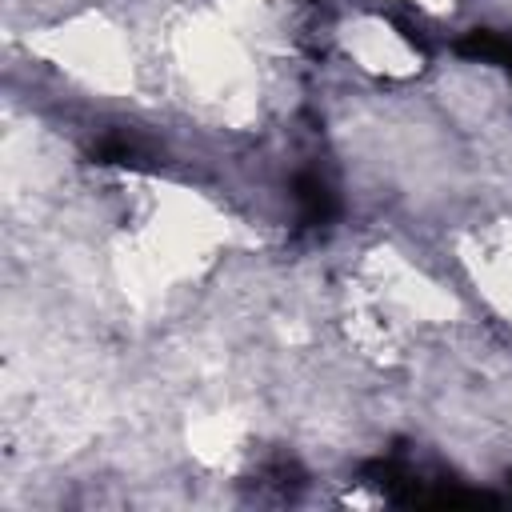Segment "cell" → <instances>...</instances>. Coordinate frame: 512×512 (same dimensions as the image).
<instances>
[{
  "instance_id": "1",
  "label": "cell",
  "mask_w": 512,
  "mask_h": 512,
  "mask_svg": "<svg viewBox=\"0 0 512 512\" xmlns=\"http://www.w3.org/2000/svg\"><path fill=\"white\" fill-rule=\"evenodd\" d=\"M164 68L176 96L204 120L240 128L260 112L256 48L236 36L216 12L184 16L168 28Z\"/></svg>"
},
{
  "instance_id": "2",
  "label": "cell",
  "mask_w": 512,
  "mask_h": 512,
  "mask_svg": "<svg viewBox=\"0 0 512 512\" xmlns=\"http://www.w3.org/2000/svg\"><path fill=\"white\" fill-rule=\"evenodd\" d=\"M36 52H44L76 84L104 92V96H120L136 84V52L124 36V28L116 20H108L104 12L72 16L64 24L48 28L40 36Z\"/></svg>"
},
{
  "instance_id": "3",
  "label": "cell",
  "mask_w": 512,
  "mask_h": 512,
  "mask_svg": "<svg viewBox=\"0 0 512 512\" xmlns=\"http://www.w3.org/2000/svg\"><path fill=\"white\" fill-rule=\"evenodd\" d=\"M336 44H340V52L364 72V76H372V80H392V84H400V80H412V76H420L424 72V52H420V44L408 36V32H400L388 16H380V12H356V16H348L340 28H336Z\"/></svg>"
},
{
  "instance_id": "4",
  "label": "cell",
  "mask_w": 512,
  "mask_h": 512,
  "mask_svg": "<svg viewBox=\"0 0 512 512\" xmlns=\"http://www.w3.org/2000/svg\"><path fill=\"white\" fill-rule=\"evenodd\" d=\"M248 444V424L236 412H208L188 428V448L208 464V468H232L244 456Z\"/></svg>"
},
{
  "instance_id": "5",
  "label": "cell",
  "mask_w": 512,
  "mask_h": 512,
  "mask_svg": "<svg viewBox=\"0 0 512 512\" xmlns=\"http://www.w3.org/2000/svg\"><path fill=\"white\" fill-rule=\"evenodd\" d=\"M472 260H476V280L512 316V232L504 228V232L488 236Z\"/></svg>"
},
{
  "instance_id": "6",
  "label": "cell",
  "mask_w": 512,
  "mask_h": 512,
  "mask_svg": "<svg viewBox=\"0 0 512 512\" xmlns=\"http://www.w3.org/2000/svg\"><path fill=\"white\" fill-rule=\"evenodd\" d=\"M408 4H416V8H428V12H444V8H452L456 0H408Z\"/></svg>"
}]
</instances>
